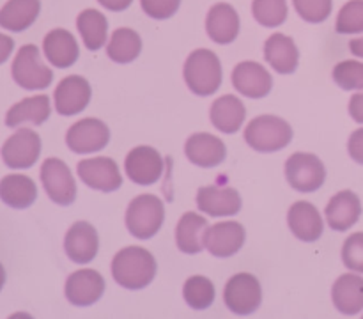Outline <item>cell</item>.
I'll list each match as a JSON object with an SVG mask.
<instances>
[{"mask_svg": "<svg viewBox=\"0 0 363 319\" xmlns=\"http://www.w3.org/2000/svg\"><path fill=\"white\" fill-rule=\"evenodd\" d=\"M245 140L259 152H275L293 140V128L277 116H259L245 130Z\"/></svg>", "mask_w": 363, "mask_h": 319, "instance_id": "3", "label": "cell"}, {"mask_svg": "<svg viewBox=\"0 0 363 319\" xmlns=\"http://www.w3.org/2000/svg\"><path fill=\"white\" fill-rule=\"evenodd\" d=\"M335 30L339 34H362L363 32V0H351L344 4L335 21Z\"/></svg>", "mask_w": 363, "mask_h": 319, "instance_id": "35", "label": "cell"}, {"mask_svg": "<svg viewBox=\"0 0 363 319\" xmlns=\"http://www.w3.org/2000/svg\"><path fill=\"white\" fill-rule=\"evenodd\" d=\"M342 261L346 268L363 273V233H354L344 241Z\"/></svg>", "mask_w": 363, "mask_h": 319, "instance_id": "38", "label": "cell"}, {"mask_svg": "<svg viewBox=\"0 0 363 319\" xmlns=\"http://www.w3.org/2000/svg\"><path fill=\"white\" fill-rule=\"evenodd\" d=\"M112 276L124 289H144L156 276L155 255L142 247L123 248L112 261Z\"/></svg>", "mask_w": 363, "mask_h": 319, "instance_id": "1", "label": "cell"}, {"mask_svg": "<svg viewBox=\"0 0 363 319\" xmlns=\"http://www.w3.org/2000/svg\"><path fill=\"white\" fill-rule=\"evenodd\" d=\"M110 130L103 121L87 117L77 121L66 133V144L73 152H96L108 145Z\"/></svg>", "mask_w": 363, "mask_h": 319, "instance_id": "10", "label": "cell"}, {"mask_svg": "<svg viewBox=\"0 0 363 319\" xmlns=\"http://www.w3.org/2000/svg\"><path fill=\"white\" fill-rule=\"evenodd\" d=\"M91 85L80 74L62 78L55 89V110L60 116H77L91 101Z\"/></svg>", "mask_w": 363, "mask_h": 319, "instance_id": "14", "label": "cell"}, {"mask_svg": "<svg viewBox=\"0 0 363 319\" xmlns=\"http://www.w3.org/2000/svg\"><path fill=\"white\" fill-rule=\"evenodd\" d=\"M41 155V138L34 130L20 128L2 145V160L11 169H28Z\"/></svg>", "mask_w": 363, "mask_h": 319, "instance_id": "9", "label": "cell"}, {"mask_svg": "<svg viewBox=\"0 0 363 319\" xmlns=\"http://www.w3.org/2000/svg\"><path fill=\"white\" fill-rule=\"evenodd\" d=\"M223 301L234 314H252L257 310L262 301L261 284L250 273H238L225 284Z\"/></svg>", "mask_w": 363, "mask_h": 319, "instance_id": "7", "label": "cell"}, {"mask_svg": "<svg viewBox=\"0 0 363 319\" xmlns=\"http://www.w3.org/2000/svg\"><path fill=\"white\" fill-rule=\"evenodd\" d=\"M350 116L353 121L363 124V92H358L350 99Z\"/></svg>", "mask_w": 363, "mask_h": 319, "instance_id": "41", "label": "cell"}, {"mask_svg": "<svg viewBox=\"0 0 363 319\" xmlns=\"http://www.w3.org/2000/svg\"><path fill=\"white\" fill-rule=\"evenodd\" d=\"M163 167L165 163H163L162 155L149 145H138V147L131 149L124 162L126 176L133 183L142 184V186L155 184L162 177Z\"/></svg>", "mask_w": 363, "mask_h": 319, "instance_id": "12", "label": "cell"}, {"mask_svg": "<svg viewBox=\"0 0 363 319\" xmlns=\"http://www.w3.org/2000/svg\"><path fill=\"white\" fill-rule=\"evenodd\" d=\"M360 215L362 202L358 198V195L351 190H344L333 195L330 198L328 206H326V220H328V225L333 230H339V233L351 229L360 220Z\"/></svg>", "mask_w": 363, "mask_h": 319, "instance_id": "21", "label": "cell"}, {"mask_svg": "<svg viewBox=\"0 0 363 319\" xmlns=\"http://www.w3.org/2000/svg\"><path fill=\"white\" fill-rule=\"evenodd\" d=\"M0 198L14 209H25L38 198V186L23 174H9L0 181Z\"/></svg>", "mask_w": 363, "mask_h": 319, "instance_id": "29", "label": "cell"}, {"mask_svg": "<svg viewBox=\"0 0 363 319\" xmlns=\"http://www.w3.org/2000/svg\"><path fill=\"white\" fill-rule=\"evenodd\" d=\"M165 220V206L156 195L144 194L130 202L126 211V227L138 240L155 236Z\"/></svg>", "mask_w": 363, "mask_h": 319, "instance_id": "4", "label": "cell"}, {"mask_svg": "<svg viewBox=\"0 0 363 319\" xmlns=\"http://www.w3.org/2000/svg\"><path fill=\"white\" fill-rule=\"evenodd\" d=\"M286 177L296 191L312 194L325 184V163L311 152H294L286 162Z\"/></svg>", "mask_w": 363, "mask_h": 319, "instance_id": "6", "label": "cell"}, {"mask_svg": "<svg viewBox=\"0 0 363 319\" xmlns=\"http://www.w3.org/2000/svg\"><path fill=\"white\" fill-rule=\"evenodd\" d=\"M208 220L194 211L184 213L176 227L177 247L184 254H199L206 247L208 236Z\"/></svg>", "mask_w": 363, "mask_h": 319, "instance_id": "26", "label": "cell"}, {"mask_svg": "<svg viewBox=\"0 0 363 319\" xmlns=\"http://www.w3.org/2000/svg\"><path fill=\"white\" fill-rule=\"evenodd\" d=\"M13 50H14L13 38H9V35L6 34H0V64H4L7 59H9Z\"/></svg>", "mask_w": 363, "mask_h": 319, "instance_id": "42", "label": "cell"}, {"mask_svg": "<svg viewBox=\"0 0 363 319\" xmlns=\"http://www.w3.org/2000/svg\"><path fill=\"white\" fill-rule=\"evenodd\" d=\"M294 9L301 20L308 23H323L332 14L333 0H293Z\"/></svg>", "mask_w": 363, "mask_h": 319, "instance_id": "37", "label": "cell"}, {"mask_svg": "<svg viewBox=\"0 0 363 319\" xmlns=\"http://www.w3.org/2000/svg\"><path fill=\"white\" fill-rule=\"evenodd\" d=\"M287 222H289L291 230L294 236L301 241H318L323 236L325 230V222L319 213V209L314 204L307 201L294 202L287 215Z\"/></svg>", "mask_w": 363, "mask_h": 319, "instance_id": "19", "label": "cell"}, {"mask_svg": "<svg viewBox=\"0 0 363 319\" xmlns=\"http://www.w3.org/2000/svg\"><path fill=\"white\" fill-rule=\"evenodd\" d=\"M105 293V279L96 269H78L66 280V298L71 305L89 307Z\"/></svg>", "mask_w": 363, "mask_h": 319, "instance_id": "13", "label": "cell"}, {"mask_svg": "<svg viewBox=\"0 0 363 319\" xmlns=\"http://www.w3.org/2000/svg\"><path fill=\"white\" fill-rule=\"evenodd\" d=\"M41 0H7L0 9V27L11 32H23L38 20Z\"/></svg>", "mask_w": 363, "mask_h": 319, "instance_id": "30", "label": "cell"}, {"mask_svg": "<svg viewBox=\"0 0 363 319\" xmlns=\"http://www.w3.org/2000/svg\"><path fill=\"white\" fill-rule=\"evenodd\" d=\"M264 59L280 74H291L300 62V52L293 38L284 34L269 35L264 43Z\"/></svg>", "mask_w": 363, "mask_h": 319, "instance_id": "24", "label": "cell"}, {"mask_svg": "<svg viewBox=\"0 0 363 319\" xmlns=\"http://www.w3.org/2000/svg\"><path fill=\"white\" fill-rule=\"evenodd\" d=\"M140 6L147 16L155 20H167L177 13L181 0H140Z\"/></svg>", "mask_w": 363, "mask_h": 319, "instance_id": "39", "label": "cell"}, {"mask_svg": "<svg viewBox=\"0 0 363 319\" xmlns=\"http://www.w3.org/2000/svg\"><path fill=\"white\" fill-rule=\"evenodd\" d=\"M77 27L82 39H84L85 48L91 50V52H96L106 43L108 21H106L105 14L99 13L98 9L82 11L77 18Z\"/></svg>", "mask_w": 363, "mask_h": 319, "instance_id": "31", "label": "cell"}, {"mask_svg": "<svg viewBox=\"0 0 363 319\" xmlns=\"http://www.w3.org/2000/svg\"><path fill=\"white\" fill-rule=\"evenodd\" d=\"M333 80L344 91H363V62L342 60L333 67Z\"/></svg>", "mask_w": 363, "mask_h": 319, "instance_id": "36", "label": "cell"}, {"mask_svg": "<svg viewBox=\"0 0 363 319\" xmlns=\"http://www.w3.org/2000/svg\"><path fill=\"white\" fill-rule=\"evenodd\" d=\"M183 296L191 308L204 310V308H208L209 305H213V301H215V286H213L211 280L206 279V276H190V279L184 282Z\"/></svg>", "mask_w": 363, "mask_h": 319, "instance_id": "33", "label": "cell"}, {"mask_svg": "<svg viewBox=\"0 0 363 319\" xmlns=\"http://www.w3.org/2000/svg\"><path fill=\"white\" fill-rule=\"evenodd\" d=\"M233 84L238 92L247 98H264L273 87V78L262 64L245 60L233 71Z\"/></svg>", "mask_w": 363, "mask_h": 319, "instance_id": "16", "label": "cell"}, {"mask_svg": "<svg viewBox=\"0 0 363 319\" xmlns=\"http://www.w3.org/2000/svg\"><path fill=\"white\" fill-rule=\"evenodd\" d=\"M14 82L27 91H43L53 80V73L41 60V53L35 45H23L18 50L11 67Z\"/></svg>", "mask_w": 363, "mask_h": 319, "instance_id": "5", "label": "cell"}, {"mask_svg": "<svg viewBox=\"0 0 363 319\" xmlns=\"http://www.w3.org/2000/svg\"><path fill=\"white\" fill-rule=\"evenodd\" d=\"M4 284H6V269H4L2 262H0V291H2Z\"/></svg>", "mask_w": 363, "mask_h": 319, "instance_id": "45", "label": "cell"}, {"mask_svg": "<svg viewBox=\"0 0 363 319\" xmlns=\"http://www.w3.org/2000/svg\"><path fill=\"white\" fill-rule=\"evenodd\" d=\"M347 151L354 162L363 165V128L351 133L350 142H347Z\"/></svg>", "mask_w": 363, "mask_h": 319, "instance_id": "40", "label": "cell"}, {"mask_svg": "<svg viewBox=\"0 0 363 319\" xmlns=\"http://www.w3.org/2000/svg\"><path fill=\"white\" fill-rule=\"evenodd\" d=\"M222 64L211 50H195L184 64V82L197 96L215 94L222 85Z\"/></svg>", "mask_w": 363, "mask_h": 319, "instance_id": "2", "label": "cell"}, {"mask_svg": "<svg viewBox=\"0 0 363 319\" xmlns=\"http://www.w3.org/2000/svg\"><path fill=\"white\" fill-rule=\"evenodd\" d=\"M103 7H106L108 11H113V13H119V11L128 9L131 6L133 0H98Z\"/></svg>", "mask_w": 363, "mask_h": 319, "instance_id": "43", "label": "cell"}, {"mask_svg": "<svg viewBox=\"0 0 363 319\" xmlns=\"http://www.w3.org/2000/svg\"><path fill=\"white\" fill-rule=\"evenodd\" d=\"M206 32L218 45H229L240 34V16L230 4H215L206 16Z\"/></svg>", "mask_w": 363, "mask_h": 319, "instance_id": "20", "label": "cell"}, {"mask_svg": "<svg viewBox=\"0 0 363 319\" xmlns=\"http://www.w3.org/2000/svg\"><path fill=\"white\" fill-rule=\"evenodd\" d=\"M350 50L353 55L362 57L363 59V38H357V39H351L350 41Z\"/></svg>", "mask_w": 363, "mask_h": 319, "instance_id": "44", "label": "cell"}, {"mask_svg": "<svg viewBox=\"0 0 363 319\" xmlns=\"http://www.w3.org/2000/svg\"><path fill=\"white\" fill-rule=\"evenodd\" d=\"M67 257L77 264H87L94 261L99 250L98 230L89 222H77L69 227L64 240Z\"/></svg>", "mask_w": 363, "mask_h": 319, "instance_id": "15", "label": "cell"}, {"mask_svg": "<svg viewBox=\"0 0 363 319\" xmlns=\"http://www.w3.org/2000/svg\"><path fill=\"white\" fill-rule=\"evenodd\" d=\"M240 191L230 186H202L197 191V206L211 216H234L241 211Z\"/></svg>", "mask_w": 363, "mask_h": 319, "instance_id": "18", "label": "cell"}, {"mask_svg": "<svg viewBox=\"0 0 363 319\" xmlns=\"http://www.w3.org/2000/svg\"><path fill=\"white\" fill-rule=\"evenodd\" d=\"M43 50H45L48 62L53 64L55 67H60V69L73 66L78 60V55H80L77 39L66 28L50 30L45 35V41H43Z\"/></svg>", "mask_w": 363, "mask_h": 319, "instance_id": "22", "label": "cell"}, {"mask_svg": "<svg viewBox=\"0 0 363 319\" xmlns=\"http://www.w3.org/2000/svg\"><path fill=\"white\" fill-rule=\"evenodd\" d=\"M188 160L199 167H216L225 160L227 147L218 137L209 133H195L191 135L184 145Z\"/></svg>", "mask_w": 363, "mask_h": 319, "instance_id": "23", "label": "cell"}, {"mask_svg": "<svg viewBox=\"0 0 363 319\" xmlns=\"http://www.w3.org/2000/svg\"><path fill=\"white\" fill-rule=\"evenodd\" d=\"M209 117H211V123L216 130L233 135L240 131L241 124L247 117V108L240 98H236L234 94H225L215 99L211 110H209Z\"/></svg>", "mask_w": 363, "mask_h": 319, "instance_id": "25", "label": "cell"}, {"mask_svg": "<svg viewBox=\"0 0 363 319\" xmlns=\"http://www.w3.org/2000/svg\"><path fill=\"white\" fill-rule=\"evenodd\" d=\"M142 52V39L133 28H117L110 38L106 53L110 59L117 64H130L140 55Z\"/></svg>", "mask_w": 363, "mask_h": 319, "instance_id": "32", "label": "cell"}, {"mask_svg": "<svg viewBox=\"0 0 363 319\" xmlns=\"http://www.w3.org/2000/svg\"><path fill=\"white\" fill-rule=\"evenodd\" d=\"M50 113H52V105H50L48 96H30V98L21 99L20 103H16V105H13L7 110L6 126L18 128L23 123H30L39 126L45 121H48Z\"/></svg>", "mask_w": 363, "mask_h": 319, "instance_id": "28", "label": "cell"}, {"mask_svg": "<svg viewBox=\"0 0 363 319\" xmlns=\"http://www.w3.org/2000/svg\"><path fill=\"white\" fill-rule=\"evenodd\" d=\"M45 191L55 204L69 206L77 198V183L69 167L59 158H46L41 167Z\"/></svg>", "mask_w": 363, "mask_h": 319, "instance_id": "8", "label": "cell"}, {"mask_svg": "<svg viewBox=\"0 0 363 319\" xmlns=\"http://www.w3.org/2000/svg\"><path fill=\"white\" fill-rule=\"evenodd\" d=\"M245 237L247 233L240 222H218L208 229L206 248L215 257H230L241 250Z\"/></svg>", "mask_w": 363, "mask_h": 319, "instance_id": "17", "label": "cell"}, {"mask_svg": "<svg viewBox=\"0 0 363 319\" xmlns=\"http://www.w3.org/2000/svg\"><path fill=\"white\" fill-rule=\"evenodd\" d=\"M78 177L89 188L98 191H116L123 184V176L112 158L98 156V158L82 160L77 167Z\"/></svg>", "mask_w": 363, "mask_h": 319, "instance_id": "11", "label": "cell"}, {"mask_svg": "<svg viewBox=\"0 0 363 319\" xmlns=\"http://www.w3.org/2000/svg\"><path fill=\"white\" fill-rule=\"evenodd\" d=\"M252 14L262 27H279L287 20V0H254Z\"/></svg>", "mask_w": 363, "mask_h": 319, "instance_id": "34", "label": "cell"}, {"mask_svg": "<svg viewBox=\"0 0 363 319\" xmlns=\"http://www.w3.org/2000/svg\"><path fill=\"white\" fill-rule=\"evenodd\" d=\"M333 305L346 315H354L363 310V276L346 273L335 280L332 289Z\"/></svg>", "mask_w": 363, "mask_h": 319, "instance_id": "27", "label": "cell"}]
</instances>
